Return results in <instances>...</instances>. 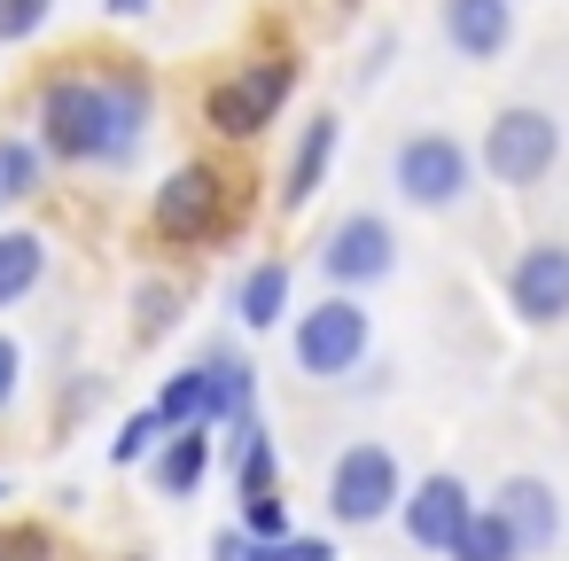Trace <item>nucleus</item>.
<instances>
[{
    "label": "nucleus",
    "mask_w": 569,
    "mask_h": 561,
    "mask_svg": "<svg viewBox=\"0 0 569 561\" xmlns=\"http://www.w3.org/2000/svg\"><path fill=\"white\" fill-rule=\"evenodd\" d=\"M157 87L141 71H63L32 94V141L48 164H102L126 172L149 141Z\"/></svg>",
    "instance_id": "f257e3e1"
},
{
    "label": "nucleus",
    "mask_w": 569,
    "mask_h": 561,
    "mask_svg": "<svg viewBox=\"0 0 569 561\" xmlns=\"http://www.w3.org/2000/svg\"><path fill=\"white\" fill-rule=\"evenodd\" d=\"M553 157H561V126H553V110H538V102H507V110L483 126V157H476V172H491L499 188H538V180L553 172Z\"/></svg>",
    "instance_id": "f03ea898"
},
{
    "label": "nucleus",
    "mask_w": 569,
    "mask_h": 561,
    "mask_svg": "<svg viewBox=\"0 0 569 561\" xmlns=\"http://www.w3.org/2000/svg\"><path fill=\"white\" fill-rule=\"evenodd\" d=\"M390 180H398V196L413 203V211H452V203H468V188H476V149H460L452 133H406L398 149H390Z\"/></svg>",
    "instance_id": "7ed1b4c3"
},
{
    "label": "nucleus",
    "mask_w": 569,
    "mask_h": 561,
    "mask_svg": "<svg viewBox=\"0 0 569 561\" xmlns=\"http://www.w3.org/2000/svg\"><path fill=\"white\" fill-rule=\"evenodd\" d=\"M398 491H406V475H398V452H390V444H343V452L328 460V514H336L343 530L382 522V514L398 507Z\"/></svg>",
    "instance_id": "20e7f679"
},
{
    "label": "nucleus",
    "mask_w": 569,
    "mask_h": 561,
    "mask_svg": "<svg viewBox=\"0 0 569 561\" xmlns=\"http://www.w3.org/2000/svg\"><path fill=\"white\" fill-rule=\"evenodd\" d=\"M289 94H297V63H250V71H234L203 94V126L227 133V141H258L281 118Z\"/></svg>",
    "instance_id": "39448f33"
},
{
    "label": "nucleus",
    "mask_w": 569,
    "mask_h": 561,
    "mask_svg": "<svg viewBox=\"0 0 569 561\" xmlns=\"http://www.w3.org/2000/svg\"><path fill=\"white\" fill-rule=\"evenodd\" d=\"M367 343H375V328H367V304L359 297H328V304H312L305 320H297V374H312V382H343L359 359H367Z\"/></svg>",
    "instance_id": "423d86ee"
},
{
    "label": "nucleus",
    "mask_w": 569,
    "mask_h": 561,
    "mask_svg": "<svg viewBox=\"0 0 569 561\" xmlns=\"http://www.w3.org/2000/svg\"><path fill=\"white\" fill-rule=\"evenodd\" d=\"M320 273H328L336 289H375V281H390V273H398V234H390V219H382V211L336 219V227L320 234Z\"/></svg>",
    "instance_id": "0eeeda50"
},
{
    "label": "nucleus",
    "mask_w": 569,
    "mask_h": 561,
    "mask_svg": "<svg viewBox=\"0 0 569 561\" xmlns=\"http://www.w3.org/2000/svg\"><path fill=\"white\" fill-rule=\"evenodd\" d=\"M219 203H227V180H219L211 164H180V172L149 196V227H157V242H211Z\"/></svg>",
    "instance_id": "6e6552de"
},
{
    "label": "nucleus",
    "mask_w": 569,
    "mask_h": 561,
    "mask_svg": "<svg viewBox=\"0 0 569 561\" xmlns=\"http://www.w3.org/2000/svg\"><path fill=\"white\" fill-rule=\"evenodd\" d=\"M507 304L522 328H561L569 320V242H530L507 266Z\"/></svg>",
    "instance_id": "1a4fd4ad"
},
{
    "label": "nucleus",
    "mask_w": 569,
    "mask_h": 561,
    "mask_svg": "<svg viewBox=\"0 0 569 561\" xmlns=\"http://www.w3.org/2000/svg\"><path fill=\"white\" fill-rule=\"evenodd\" d=\"M398 507H406V538H413L421 553H445V545H452V530L468 522V507H476V499H468V483H460V475H421Z\"/></svg>",
    "instance_id": "9d476101"
},
{
    "label": "nucleus",
    "mask_w": 569,
    "mask_h": 561,
    "mask_svg": "<svg viewBox=\"0 0 569 561\" xmlns=\"http://www.w3.org/2000/svg\"><path fill=\"white\" fill-rule=\"evenodd\" d=\"M515 40V0H445V48L460 63H499Z\"/></svg>",
    "instance_id": "9b49d317"
},
{
    "label": "nucleus",
    "mask_w": 569,
    "mask_h": 561,
    "mask_svg": "<svg viewBox=\"0 0 569 561\" xmlns=\"http://www.w3.org/2000/svg\"><path fill=\"white\" fill-rule=\"evenodd\" d=\"M491 514L515 530V553H546L561 538V507H553V483L546 475H507L499 499H491Z\"/></svg>",
    "instance_id": "f8f14e48"
},
{
    "label": "nucleus",
    "mask_w": 569,
    "mask_h": 561,
    "mask_svg": "<svg viewBox=\"0 0 569 561\" xmlns=\"http://www.w3.org/2000/svg\"><path fill=\"white\" fill-rule=\"evenodd\" d=\"M227 460H234V491H242V499H250V491H281V452H273L258 405H242V413L227 421Z\"/></svg>",
    "instance_id": "ddd939ff"
},
{
    "label": "nucleus",
    "mask_w": 569,
    "mask_h": 561,
    "mask_svg": "<svg viewBox=\"0 0 569 561\" xmlns=\"http://www.w3.org/2000/svg\"><path fill=\"white\" fill-rule=\"evenodd\" d=\"M149 475L164 499H196V483L211 475V429H164V444L149 452Z\"/></svg>",
    "instance_id": "4468645a"
},
{
    "label": "nucleus",
    "mask_w": 569,
    "mask_h": 561,
    "mask_svg": "<svg viewBox=\"0 0 569 561\" xmlns=\"http://www.w3.org/2000/svg\"><path fill=\"white\" fill-rule=\"evenodd\" d=\"M336 141H343L336 110L297 133V157H289V180H281V203H289V211H305V203L320 196V180H328V164H336Z\"/></svg>",
    "instance_id": "2eb2a0df"
},
{
    "label": "nucleus",
    "mask_w": 569,
    "mask_h": 561,
    "mask_svg": "<svg viewBox=\"0 0 569 561\" xmlns=\"http://www.w3.org/2000/svg\"><path fill=\"white\" fill-rule=\"evenodd\" d=\"M242 405H258V382H250V367H242L227 343H211V351H203V429L219 437Z\"/></svg>",
    "instance_id": "dca6fc26"
},
{
    "label": "nucleus",
    "mask_w": 569,
    "mask_h": 561,
    "mask_svg": "<svg viewBox=\"0 0 569 561\" xmlns=\"http://www.w3.org/2000/svg\"><path fill=\"white\" fill-rule=\"evenodd\" d=\"M40 281H48V234H32V227H0V312L24 304Z\"/></svg>",
    "instance_id": "f3484780"
},
{
    "label": "nucleus",
    "mask_w": 569,
    "mask_h": 561,
    "mask_svg": "<svg viewBox=\"0 0 569 561\" xmlns=\"http://www.w3.org/2000/svg\"><path fill=\"white\" fill-rule=\"evenodd\" d=\"M40 188H48V157H40V141H32V133H0V219L24 211Z\"/></svg>",
    "instance_id": "a211bd4d"
},
{
    "label": "nucleus",
    "mask_w": 569,
    "mask_h": 561,
    "mask_svg": "<svg viewBox=\"0 0 569 561\" xmlns=\"http://www.w3.org/2000/svg\"><path fill=\"white\" fill-rule=\"evenodd\" d=\"M234 312H242V328H273L281 312H289V266L281 258H266V266H250L242 273V289H234Z\"/></svg>",
    "instance_id": "6ab92c4d"
},
{
    "label": "nucleus",
    "mask_w": 569,
    "mask_h": 561,
    "mask_svg": "<svg viewBox=\"0 0 569 561\" xmlns=\"http://www.w3.org/2000/svg\"><path fill=\"white\" fill-rule=\"evenodd\" d=\"M445 553H452V561H522V553H515V530H507L491 507H468V522L452 530Z\"/></svg>",
    "instance_id": "aec40b11"
},
{
    "label": "nucleus",
    "mask_w": 569,
    "mask_h": 561,
    "mask_svg": "<svg viewBox=\"0 0 569 561\" xmlns=\"http://www.w3.org/2000/svg\"><path fill=\"white\" fill-rule=\"evenodd\" d=\"M157 413H164V429H203V367H180L157 390Z\"/></svg>",
    "instance_id": "412c9836"
},
{
    "label": "nucleus",
    "mask_w": 569,
    "mask_h": 561,
    "mask_svg": "<svg viewBox=\"0 0 569 561\" xmlns=\"http://www.w3.org/2000/svg\"><path fill=\"white\" fill-rule=\"evenodd\" d=\"M56 24V0H0V48H32Z\"/></svg>",
    "instance_id": "4be33fe9"
},
{
    "label": "nucleus",
    "mask_w": 569,
    "mask_h": 561,
    "mask_svg": "<svg viewBox=\"0 0 569 561\" xmlns=\"http://www.w3.org/2000/svg\"><path fill=\"white\" fill-rule=\"evenodd\" d=\"M172 320H180V289L172 281H141L133 289V328L141 335H172Z\"/></svg>",
    "instance_id": "5701e85b"
},
{
    "label": "nucleus",
    "mask_w": 569,
    "mask_h": 561,
    "mask_svg": "<svg viewBox=\"0 0 569 561\" xmlns=\"http://www.w3.org/2000/svg\"><path fill=\"white\" fill-rule=\"evenodd\" d=\"M157 444H164V413H157V405H141V413H126V429L110 437V460H118V468H133V460H141V452H157Z\"/></svg>",
    "instance_id": "b1692460"
},
{
    "label": "nucleus",
    "mask_w": 569,
    "mask_h": 561,
    "mask_svg": "<svg viewBox=\"0 0 569 561\" xmlns=\"http://www.w3.org/2000/svg\"><path fill=\"white\" fill-rule=\"evenodd\" d=\"M0 561H56V530L48 522H9L0 530Z\"/></svg>",
    "instance_id": "393cba45"
},
{
    "label": "nucleus",
    "mask_w": 569,
    "mask_h": 561,
    "mask_svg": "<svg viewBox=\"0 0 569 561\" xmlns=\"http://www.w3.org/2000/svg\"><path fill=\"white\" fill-rule=\"evenodd\" d=\"M242 530H250V538H289V507H281V491H250V499H242Z\"/></svg>",
    "instance_id": "a878e982"
},
{
    "label": "nucleus",
    "mask_w": 569,
    "mask_h": 561,
    "mask_svg": "<svg viewBox=\"0 0 569 561\" xmlns=\"http://www.w3.org/2000/svg\"><path fill=\"white\" fill-rule=\"evenodd\" d=\"M250 561H336L328 538H250Z\"/></svg>",
    "instance_id": "bb28decb"
},
{
    "label": "nucleus",
    "mask_w": 569,
    "mask_h": 561,
    "mask_svg": "<svg viewBox=\"0 0 569 561\" xmlns=\"http://www.w3.org/2000/svg\"><path fill=\"white\" fill-rule=\"evenodd\" d=\"M17 390H24V343H17V335H0V413L17 405Z\"/></svg>",
    "instance_id": "cd10ccee"
},
{
    "label": "nucleus",
    "mask_w": 569,
    "mask_h": 561,
    "mask_svg": "<svg viewBox=\"0 0 569 561\" xmlns=\"http://www.w3.org/2000/svg\"><path fill=\"white\" fill-rule=\"evenodd\" d=\"M211 561H250V530H227V538L211 545Z\"/></svg>",
    "instance_id": "c85d7f7f"
},
{
    "label": "nucleus",
    "mask_w": 569,
    "mask_h": 561,
    "mask_svg": "<svg viewBox=\"0 0 569 561\" xmlns=\"http://www.w3.org/2000/svg\"><path fill=\"white\" fill-rule=\"evenodd\" d=\"M102 9H110V17H126V24H133V17H149V9H157V0H102Z\"/></svg>",
    "instance_id": "c756f323"
},
{
    "label": "nucleus",
    "mask_w": 569,
    "mask_h": 561,
    "mask_svg": "<svg viewBox=\"0 0 569 561\" xmlns=\"http://www.w3.org/2000/svg\"><path fill=\"white\" fill-rule=\"evenodd\" d=\"M0 499H9V475H0Z\"/></svg>",
    "instance_id": "7c9ffc66"
}]
</instances>
